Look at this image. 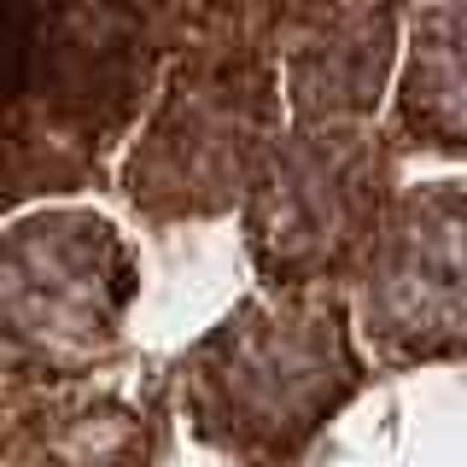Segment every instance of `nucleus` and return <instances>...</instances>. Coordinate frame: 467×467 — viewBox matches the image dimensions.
<instances>
[{"mask_svg":"<svg viewBox=\"0 0 467 467\" xmlns=\"http://www.w3.org/2000/svg\"><path fill=\"white\" fill-rule=\"evenodd\" d=\"M374 333L467 339V193H427L398 216L374 281Z\"/></svg>","mask_w":467,"mask_h":467,"instance_id":"obj_1","label":"nucleus"},{"mask_svg":"<svg viewBox=\"0 0 467 467\" xmlns=\"http://www.w3.org/2000/svg\"><path fill=\"white\" fill-rule=\"evenodd\" d=\"M204 123H216V99H204ZM170 129H175V140H193V135H199V123H193V117H187L182 106L170 111ZM223 164H228V152H223L216 140H204V152H199V182L211 187V182H216V170H223Z\"/></svg>","mask_w":467,"mask_h":467,"instance_id":"obj_3","label":"nucleus"},{"mask_svg":"<svg viewBox=\"0 0 467 467\" xmlns=\"http://www.w3.org/2000/svg\"><path fill=\"white\" fill-rule=\"evenodd\" d=\"M432 41H420L415 77H409V111L438 135L467 140V12L427 18Z\"/></svg>","mask_w":467,"mask_h":467,"instance_id":"obj_2","label":"nucleus"}]
</instances>
